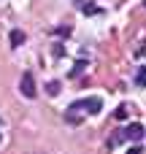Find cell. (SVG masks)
Wrapping results in <instances>:
<instances>
[{
	"instance_id": "6da1fadb",
	"label": "cell",
	"mask_w": 146,
	"mask_h": 154,
	"mask_svg": "<svg viewBox=\"0 0 146 154\" xmlns=\"http://www.w3.org/2000/svg\"><path fill=\"white\" fill-rule=\"evenodd\" d=\"M100 108H103V100H100V97H81V100L70 103L68 114H76V111H87V114H98Z\"/></svg>"
},
{
	"instance_id": "7a4b0ae2",
	"label": "cell",
	"mask_w": 146,
	"mask_h": 154,
	"mask_svg": "<svg viewBox=\"0 0 146 154\" xmlns=\"http://www.w3.org/2000/svg\"><path fill=\"white\" fill-rule=\"evenodd\" d=\"M19 89H22V95H24V97H30V100L35 97V81H33V73H30V70H24V73H22Z\"/></svg>"
},
{
	"instance_id": "3957f363",
	"label": "cell",
	"mask_w": 146,
	"mask_h": 154,
	"mask_svg": "<svg viewBox=\"0 0 146 154\" xmlns=\"http://www.w3.org/2000/svg\"><path fill=\"white\" fill-rule=\"evenodd\" d=\"M125 138H127V141H141V138H144V127H141L138 122L127 125V127H125Z\"/></svg>"
},
{
	"instance_id": "277c9868",
	"label": "cell",
	"mask_w": 146,
	"mask_h": 154,
	"mask_svg": "<svg viewBox=\"0 0 146 154\" xmlns=\"http://www.w3.org/2000/svg\"><path fill=\"white\" fill-rule=\"evenodd\" d=\"M22 43H24V32H22V30H14V32H11V46L16 49V46H22Z\"/></svg>"
},
{
	"instance_id": "5b68a950",
	"label": "cell",
	"mask_w": 146,
	"mask_h": 154,
	"mask_svg": "<svg viewBox=\"0 0 146 154\" xmlns=\"http://www.w3.org/2000/svg\"><path fill=\"white\" fill-rule=\"evenodd\" d=\"M135 84H138V87H146V68H138V73H135Z\"/></svg>"
},
{
	"instance_id": "8992f818",
	"label": "cell",
	"mask_w": 146,
	"mask_h": 154,
	"mask_svg": "<svg viewBox=\"0 0 146 154\" xmlns=\"http://www.w3.org/2000/svg\"><path fill=\"white\" fill-rule=\"evenodd\" d=\"M79 8H81L84 14H98V8L92 5V0H87V3H79Z\"/></svg>"
},
{
	"instance_id": "52a82bcc",
	"label": "cell",
	"mask_w": 146,
	"mask_h": 154,
	"mask_svg": "<svg viewBox=\"0 0 146 154\" xmlns=\"http://www.w3.org/2000/svg\"><path fill=\"white\" fill-rule=\"evenodd\" d=\"M46 92H49V95H57V92H60V81H49Z\"/></svg>"
},
{
	"instance_id": "ba28073f",
	"label": "cell",
	"mask_w": 146,
	"mask_h": 154,
	"mask_svg": "<svg viewBox=\"0 0 146 154\" xmlns=\"http://www.w3.org/2000/svg\"><path fill=\"white\" fill-rule=\"evenodd\" d=\"M114 116H116V119H125V116H127V108H125V106H119V108H116V114H114Z\"/></svg>"
},
{
	"instance_id": "9c48e42d",
	"label": "cell",
	"mask_w": 146,
	"mask_h": 154,
	"mask_svg": "<svg viewBox=\"0 0 146 154\" xmlns=\"http://www.w3.org/2000/svg\"><path fill=\"white\" fill-rule=\"evenodd\" d=\"M81 70H84V62H76V68H73V70H70V76H79V73H81Z\"/></svg>"
},
{
	"instance_id": "30bf717a",
	"label": "cell",
	"mask_w": 146,
	"mask_h": 154,
	"mask_svg": "<svg viewBox=\"0 0 146 154\" xmlns=\"http://www.w3.org/2000/svg\"><path fill=\"white\" fill-rule=\"evenodd\" d=\"M127 154H141V149H138V146H133V149H130Z\"/></svg>"
}]
</instances>
